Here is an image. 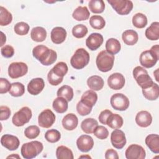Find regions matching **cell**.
Masks as SVG:
<instances>
[{
  "mask_svg": "<svg viewBox=\"0 0 159 159\" xmlns=\"http://www.w3.org/2000/svg\"><path fill=\"white\" fill-rule=\"evenodd\" d=\"M32 54L34 57L45 66L53 64L57 58V54L55 50L43 45L35 46L33 48Z\"/></svg>",
  "mask_w": 159,
  "mask_h": 159,
  "instance_id": "obj_1",
  "label": "cell"
},
{
  "mask_svg": "<svg viewBox=\"0 0 159 159\" xmlns=\"http://www.w3.org/2000/svg\"><path fill=\"white\" fill-rule=\"evenodd\" d=\"M159 59V46L155 45L148 50L141 53L139 57L140 65L147 68L153 67Z\"/></svg>",
  "mask_w": 159,
  "mask_h": 159,
  "instance_id": "obj_2",
  "label": "cell"
},
{
  "mask_svg": "<svg viewBox=\"0 0 159 159\" xmlns=\"http://www.w3.org/2000/svg\"><path fill=\"white\" fill-rule=\"evenodd\" d=\"M43 146L39 141H32L24 143L20 149L22 157L25 159H32L36 157L43 150Z\"/></svg>",
  "mask_w": 159,
  "mask_h": 159,
  "instance_id": "obj_3",
  "label": "cell"
},
{
  "mask_svg": "<svg viewBox=\"0 0 159 159\" xmlns=\"http://www.w3.org/2000/svg\"><path fill=\"white\" fill-rule=\"evenodd\" d=\"M89 53L83 48H78L70 60V64L73 68L81 70L84 68L89 62Z\"/></svg>",
  "mask_w": 159,
  "mask_h": 159,
  "instance_id": "obj_4",
  "label": "cell"
},
{
  "mask_svg": "<svg viewBox=\"0 0 159 159\" xmlns=\"http://www.w3.org/2000/svg\"><path fill=\"white\" fill-rule=\"evenodd\" d=\"M114 56L108 53L106 50L100 52L96 60V66L98 70L102 72L110 71L114 65Z\"/></svg>",
  "mask_w": 159,
  "mask_h": 159,
  "instance_id": "obj_5",
  "label": "cell"
},
{
  "mask_svg": "<svg viewBox=\"0 0 159 159\" xmlns=\"http://www.w3.org/2000/svg\"><path fill=\"white\" fill-rule=\"evenodd\" d=\"M132 73L134 79L142 89L147 88L152 85L154 83L148 74L147 71L142 66H137L134 68Z\"/></svg>",
  "mask_w": 159,
  "mask_h": 159,
  "instance_id": "obj_6",
  "label": "cell"
},
{
  "mask_svg": "<svg viewBox=\"0 0 159 159\" xmlns=\"http://www.w3.org/2000/svg\"><path fill=\"white\" fill-rule=\"evenodd\" d=\"M32 111L27 107H23L16 112L12 119L13 124L17 127H21L28 123L32 117Z\"/></svg>",
  "mask_w": 159,
  "mask_h": 159,
  "instance_id": "obj_7",
  "label": "cell"
},
{
  "mask_svg": "<svg viewBox=\"0 0 159 159\" xmlns=\"http://www.w3.org/2000/svg\"><path fill=\"white\" fill-rule=\"evenodd\" d=\"M116 12L121 16L129 14L133 9V2L129 0H108Z\"/></svg>",
  "mask_w": 159,
  "mask_h": 159,
  "instance_id": "obj_8",
  "label": "cell"
},
{
  "mask_svg": "<svg viewBox=\"0 0 159 159\" xmlns=\"http://www.w3.org/2000/svg\"><path fill=\"white\" fill-rule=\"evenodd\" d=\"M28 72V66L24 62H12L8 67V74L9 77L16 79L22 77Z\"/></svg>",
  "mask_w": 159,
  "mask_h": 159,
  "instance_id": "obj_9",
  "label": "cell"
},
{
  "mask_svg": "<svg viewBox=\"0 0 159 159\" xmlns=\"http://www.w3.org/2000/svg\"><path fill=\"white\" fill-rule=\"evenodd\" d=\"M111 106L117 111H125L129 107L130 102L128 98L122 93L113 94L110 99Z\"/></svg>",
  "mask_w": 159,
  "mask_h": 159,
  "instance_id": "obj_10",
  "label": "cell"
},
{
  "mask_svg": "<svg viewBox=\"0 0 159 159\" xmlns=\"http://www.w3.org/2000/svg\"><path fill=\"white\" fill-rule=\"evenodd\" d=\"M55 114L48 109L42 111L38 117L39 125L43 128H50L55 121Z\"/></svg>",
  "mask_w": 159,
  "mask_h": 159,
  "instance_id": "obj_11",
  "label": "cell"
},
{
  "mask_svg": "<svg viewBox=\"0 0 159 159\" xmlns=\"http://www.w3.org/2000/svg\"><path fill=\"white\" fill-rule=\"evenodd\" d=\"M127 159H144L146 153L144 148L139 145L132 144L129 145L125 152Z\"/></svg>",
  "mask_w": 159,
  "mask_h": 159,
  "instance_id": "obj_12",
  "label": "cell"
},
{
  "mask_svg": "<svg viewBox=\"0 0 159 159\" xmlns=\"http://www.w3.org/2000/svg\"><path fill=\"white\" fill-rule=\"evenodd\" d=\"M112 145L117 149H122L126 144V137L124 132L117 129L112 131L111 135Z\"/></svg>",
  "mask_w": 159,
  "mask_h": 159,
  "instance_id": "obj_13",
  "label": "cell"
},
{
  "mask_svg": "<svg viewBox=\"0 0 159 159\" xmlns=\"http://www.w3.org/2000/svg\"><path fill=\"white\" fill-rule=\"evenodd\" d=\"M107 84L112 89H121L125 84V78L120 73H112L108 77Z\"/></svg>",
  "mask_w": 159,
  "mask_h": 159,
  "instance_id": "obj_14",
  "label": "cell"
},
{
  "mask_svg": "<svg viewBox=\"0 0 159 159\" xmlns=\"http://www.w3.org/2000/svg\"><path fill=\"white\" fill-rule=\"evenodd\" d=\"M1 143L7 150L12 151L18 148L20 141L16 136L11 134H4L1 138Z\"/></svg>",
  "mask_w": 159,
  "mask_h": 159,
  "instance_id": "obj_15",
  "label": "cell"
},
{
  "mask_svg": "<svg viewBox=\"0 0 159 159\" xmlns=\"http://www.w3.org/2000/svg\"><path fill=\"white\" fill-rule=\"evenodd\" d=\"M76 145L81 152H88L93 148L94 140L93 138L88 135H82L78 138Z\"/></svg>",
  "mask_w": 159,
  "mask_h": 159,
  "instance_id": "obj_16",
  "label": "cell"
},
{
  "mask_svg": "<svg viewBox=\"0 0 159 159\" xmlns=\"http://www.w3.org/2000/svg\"><path fill=\"white\" fill-rule=\"evenodd\" d=\"M104 41L102 35L99 33H92L86 40L87 47L92 50H96L102 44Z\"/></svg>",
  "mask_w": 159,
  "mask_h": 159,
  "instance_id": "obj_17",
  "label": "cell"
},
{
  "mask_svg": "<svg viewBox=\"0 0 159 159\" xmlns=\"http://www.w3.org/2000/svg\"><path fill=\"white\" fill-rule=\"evenodd\" d=\"M45 87V83L42 78H35L32 79L27 85V91L31 95H37L40 94Z\"/></svg>",
  "mask_w": 159,
  "mask_h": 159,
  "instance_id": "obj_18",
  "label": "cell"
},
{
  "mask_svg": "<svg viewBox=\"0 0 159 159\" xmlns=\"http://www.w3.org/2000/svg\"><path fill=\"white\" fill-rule=\"evenodd\" d=\"M67 33L66 30L61 27H54L50 33L51 40L55 44H60L66 39Z\"/></svg>",
  "mask_w": 159,
  "mask_h": 159,
  "instance_id": "obj_19",
  "label": "cell"
},
{
  "mask_svg": "<svg viewBox=\"0 0 159 159\" xmlns=\"http://www.w3.org/2000/svg\"><path fill=\"white\" fill-rule=\"evenodd\" d=\"M135 122L136 124L141 127H147L152 124V116L149 112L141 111L137 114Z\"/></svg>",
  "mask_w": 159,
  "mask_h": 159,
  "instance_id": "obj_20",
  "label": "cell"
},
{
  "mask_svg": "<svg viewBox=\"0 0 159 159\" xmlns=\"http://www.w3.org/2000/svg\"><path fill=\"white\" fill-rule=\"evenodd\" d=\"M78 124L77 116L73 113H69L65 116L62 119V125L66 130H73L76 128Z\"/></svg>",
  "mask_w": 159,
  "mask_h": 159,
  "instance_id": "obj_21",
  "label": "cell"
},
{
  "mask_svg": "<svg viewBox=\"0 0 159 159\" xmlns=\"http://www.w3.org/2000/svg\"><path fill=\"white\" fill-rule=\"evenodd\" d=\"M145 142L147 146L153 153H159V136L158 134H149L146 137Z\"/></svg>",
  "mask_w": 159,
  "mask_h": 159,
  "instance_id": "obj_22",
  "label": "cell"
},
{
  "mask_svg": "<svg viewBox=\"0 0 159 159\" xmlns=\"http://www.w3.org/2000/svg\"><path fill=\"white\" fill-rule=\"evenodd\" d=\"M143 96L149 101H155L159 96V86L157 83H153L150 86L142 89Z\"/></svg>",
  "mask_w": 159,
  "mask_h": 159,
  "instance_id": "obj_23",
  "label": "cell"
},
{
  "mask_svg": "<svg viewBox=\"0 0 159 159\" xmlns=\"http://www.w3.org/2000/svg\"><path fill=\"white\" fill-rule=\"evenodd\" d=\"M98 100V95L93 90H88L85 91L81 96V101L88 107H93Z\"/></svg>",
  "mask_w": 159,
  "mask_h": 159,
  "instance_id": "obj_24",
  "label": "cell"
},
{
  "mask_svg": "<svg viewBox=\"0 0 159 159\" xmlns=\"http://www.w3.org/2000/svg\"><path fill=\"white\" fill-rule=\"evenodd\" d=\"M122 39L123 42L127 45H135L139 40L138 34L134 30H126L122 33Z\"/></svg>",
  "mask_w": 159,
  "mask_h": 159,
  "instance_id": "obj_25",
  "label": "cell"
},
{
  "mask_svg": "<svg viewBox=\"0 0 159 159\" xmlns=\"http://www.w3.org/2000/svg\"><path fill=\"white\" fill-rule=\"evenodd\" d=\"M87 84L88 87L93 91H99L104 86V82L103 79L98 75H93L88 78L87 80Z\"/></svg>",
  "mask_w": 159,
  "mask_h": 159,
  "instance_id": "obj_26",
  "label": "cell"
},
{
  "mask_svg": "<svg viewBox=\"0 0 159 159\" xmlns=\"http://www.w3.org/2000/svg\"><path fill=\"white\" fill-rule=\"evenodd\" d=\"M145 37L150 40H157L159 39V22H153L145 30Z\"/></svg>",
  "mask_w": 159,
  "mask_h": 159,
  "instance_id": "obj_27",
  "label": "cell"
},
{
  "mask_svg": "<svg viewBox=\"0 0 159 159\" xmlns=\"http://www.w3.org/2000/svg\"><path fill=\"white\" fill-rule=\"evenodd\" d=\"M89 16L90 12L87 7L81 6L76 7L72 14L73 19H75L77 21L86 20L89 19Z\"/></svg>",
  "mask_w": 159,
  "mask_h": 159,
  "instance_id": "obj_28",
  "label": "cell"
},
{
  "mask_svg": "<svg viewBox=\"0 0 159 159\" xmlns=\"http://www.w3.org/2000/svg\"><path fill=\"white\" fill-rule=\"evenodd\" d=\"M30 37L35 42H43L47 37V31L42 27H35L31 30Z\"/></svg>",
  "mask_w": 159,
  "mask_h": 159,
  "instance_id": "obj_29",
  "label": "cell"
},
{
  "mask_svg": "<svg viewBox=\"0 0 159 159\" xmlns=\"http://www.w3.org/2000/svg\"><path fill=\"white\" fill-rule=\"evenodd\" d=\"M124 121L122 117L117 114L112 113L106 121V125L113 129H120L123 125Z\"/></svg>",
  "mask_w": 159,
  "mask_h": 159,
  "instance_id": "obj_30",
  "label": "cell"
},
{
  "mask_svg": "<svg viewBox=\"0 0 159 159\" xmlns=\"http://www.w3.org/2000/svg\"><path fill=\"white\" fill-rule=\"evenodd\" d=\"M98 125V121L93 118H87L83 120L81 124L82 130L86 134H92Z\"/></svg>",
  "mask_w": 159,
  "mask_h": 159,
  "instance_id": "obj_31",
  "label": "cell"
},
{
  "mask_svg": "<svg viewBox=\"0 0 159 159\" xmlns=\"http://www.w3.org/2000/svg\"><path fill=\"white\" fill-rule=\"evenodd\" d=\"M121 45L119 41L114 38L109 39L106 43V51L112 55H116L120 50Z\"/></svg>",
  "mask_w": 159,
  "mask_h": 159,
  "instance_id": "obj_32",
  "label": "cell"
},
{
  "mask_svg": "<svg viewBox=\"0 0 159 159\" xmlns=\"http://www.w3.org/2000/svg\"><path fill=\"white\" fill-rule=\"evenodd\" d=\"M52 106L57 112L63 114L68 109V101L62 97H57L53 101Z\"/></svg>",
  "mask_w": 159,
  "mask_h": 159,
  "instance_id": "obj_33",
  "label": "cell"
},
{
  "mask_svg": "<svg viewBox=\"0 0 159 159\" xmlns=\"http://www.w3.org/2000/svg\"><path fill=\"white\" fill-rule=\"evenodd\" d=\"M58 97H62L67 101H71L73 98V89L68 85H63L60 87L57 93Z\"/></svg>",
  "mask_w": 159,
  "mask_h": 159,
  "instance_id": "obj_34",
  "label": "cell"
},
{
  "mask_svg": "<svg viewBox=\"0 0 159 159\" xmlns=\"http://www.w3.org/2000/svg\"><path fill=\"white\" fill-rule=\"evenodd\" d=\"M56 157L58 159H73V154L71 149L66 146L61 145L57 147Z\"/></svg>",
  "mask_w": 159,
  "mask_h": 159,
  "instance_id": "obj_35",
  "label": "cell"
},
{
  "mask_svg": "<svg viewBox=\"0 0 159 159\" xmlns=\"http://www.w3.org/2000/svg\"><path fill=\"white\" fill-rule=\"evenodd\" d=\"M88 6L89 10L95 14L102 13L105 9V4L102 0H91Z\"/></svg>",
  "mask_w": 159,
  "mask_h": 159,
  "instance_id": "obj_36",
  "label": "cell"
},
{
  "mask_svg": "<svg viewBox=\"0 0 159 159\" xmlns=\"http://www.w3.org/2000/svg\"><path fill=\"white\" fill-rule=\"evenodd\" d=\"M147 22L146 16L142 13H137L132 17V24L137 28H144L147 25Z\"/></svg>",
  "mask_w": 159,
  "mask_h": 159,
  "instance_id": "obj_37",
  "label": "cell"
},
{
  "mask_svg": "<svg viewBox=\"0 0 159 159\" xmlns=\"http://www.w3.org/2000/svg\"><path fill=\"white\" fill-rule=\"evenodd\" d=\"M12 20V14L3 6H0V25L6 26L11 23Z\"/></svg>",
  "mask_w": 159,
  "mask_h": 159,
  "instance_id": "obj_38",
  "label": "cell"
},
{
  "mask_svg": "<svg viewBox=\"0 0 159 159\" xmlns=\"http://www.w3.org/2000/svg\"><path fill=\"white\" fill-rule=\"evenodd\" d=\"M89 24L93 29L101 30L104 27L106 22L102 16L99 15H94L90 17Z\"/></svg>",
  "mask_w": 159,
  "mask_h": 159,
  "instance_id": "obj_39",
  "label": "cell"
},
{
  "mask_svg": "<svg viewBox=\"0 0 159 159\" xmlns=\"http://www.w3.org/2000/svg\"><path fill=\"white\" fill-rule=\"evenodd\" d=\"M25 93V87L23 84L19 82H15L11 84L9 94L14 97H19Z\"/></svg>",
  "mask_w": 159,
  "mask_h": 159,
  "instance_id": "obj_40",
  "label": "cell"
},
{
  "mask_svg": "<svg viewBox=\"0 0 159 159\" xmlns=\"http://www.w3.org/2000/svg\"><path fill=\"white\" fill-rule=\"evenodd\" d=\"M54 74L60 78H63V76L68 72V66L66 63L63 61H60L57 63L52 69Z\"/></svg>",
  "mask_w": 159,
  "mask_h": 159,
  "instance_id": "obj_41",
  "label": "cell"
},
{
  "mask_svg": "<svg viewBox=\"0 0 159 159\" xmlns=\"http://www.w3.org/2000/svg\"><path fill=\"white\" fill-rule=\"evenodd\" d=\"M61 138L60 132L56 129L48 130L45 134V139L50 143H55Z\"/></svg>",
  "mask_w": 159,
  "mask_h": 159,
  "instance_id": "obj_42",
  "label": "cell"
},
{
  "mask_svg": "<svg viewBox=\"0 0 159 159\" xmlns=\"http://www.w3.org/2000/svg\"><path fill=\"white\" fill-rule=\"evenodd\" d=\"M88 33V28L83 24H78L75 25L72 29L73 36L77 39L83 38Z\"/></svg>",
  "mask_w": 159,
  "mask_h": 159,
  "instance_id": "obj_43",
  "label": "cell"
},
{
  "mask_svg": "<svg viewBox=\"0 0 159 159\" xmlns=\"http://www.w3.org/2000/svg\"><path fill=\"white\" fill-rule=\"evenodd\" d=\"M29 25L25 22H17L14 27L15 33L19 35H27L29 31Z\"/></svg>",
  "mask_w": 159,
  "mask_h": 159,
  "instance_id": "obj_44",
  "label": "cell"
},
{
  "mask_svg": "<svg viewBox=\"0 0 159 159\" xmlns=\"http://www.w3.org/2000/svg\"><path fill=\"white\" fill-rule=\"evenodd\" d=\"M40 130L37 125H30L27 127L24 130L25 136L29 139H34L37 138L40 134Z\"/></svg>",
  "mask_w": 159,
  "mask_h": 159,
  "instance_id": "obj_45",
  "label": "cell"
},
{
  "mask_svg": "<svg viewBox=\"0 0 159 159\" xmlns=\"http://www.w3.org/2000/svg\"><path fill=\"white\" fill-rule=\"evenodd\" d=\"M94 135L101 140H104L107 138L109 135V131L103 125H98L94 130Z\"/></svg>",
  "mask_w": 159,
  "mask_h": 159,
  "instance_id": "obj_46",
  "label": "cell"
},
{
  "mask_svg": "<svg viewBox=\"0 0 159 159\" xmlns=\"http://www.w3.org/2000/svg\"><path fill=\"white\" fill-rule=\"evenodd\" d=\"M76 110L80 115L84 116L90 114L92 111V107L87 106L80 101L76 104Z\"/></svg>",
  "mask_w": 159,
  "mask_h": 159,
  "instance_id": "obj_47",
  "label": "cell"
},
{
  "mask_svg": "<svg viewBox=\"0 0 159 159\" xmlns=\"http://www.w3.org/2000/svg\"><path fill=\"white\" fill-rule=\"evenodd\" d=\"M47 79L48 83L52 85V86H57L59 84H60L63 80V78H60L57 76L55 74L53 73L52 70H50V71L48 73L47 75Z\"/></svg>",
  "mask_w": 159,
  "mask_h": 159,
  "instance_id": "obj_48",
  "label": "cell"
},
{
  "mask_svg": "<svg viewBox=\"0 0 159 159\" xmlns=\"http://www.w3.org/2000/svg\"><path fill=\"white\" fill-rule=\"evenodd\" d=\"M11 87V84L6 78H0V93L4 94L9 92Z\"/></svg>",
  "mask_w": 159,
  "mask_h": 159,
  "instance_id": "obj_49",
  "label": "cell"
},
{
  "mask_svg": "<svg viewBox=\"0 0 159 159\" xmlns=\"http://www.w3.org/2000/svg\"><path fill=\"white\" fill-rule=\"evenodd\" d=\"M1 55L5 58H11L14 54V49L10 45H6L1 47Z\"/></svg>",
  "mask_w": 159,
  "mask_h": 159,
  "instance_id": "obj_50",
  "label": "cell"
},
{
  "mask_svg": "<svg viewBox=\"0 0 159 159\" xmlns=\"http://www.w3.org/2000/svg\"><path fill=\"white\" fill-rule=\"evenodd\" d=\"M11 116V110L9 107L1 106L0 107V120H6L9 118Z\"/></svg>",
  "mask_w": 159,
  "mask_h": 159,
  "instance_id": "obj_51",
  "label": "cell"
},
{
  "mask_svg": "<svg viewBox=\"0 0 159 159\" xmlns=\"http://www.w3.org/2000/svg\"><path fill=\"white\" fill-rule=\"evenodd\" d=\"M112 113V112L111 111L108 110V109H106V110H104V111H101L99 117H98L99 122L102 124L106 125V121H107L109 116Z\"/></svg>",
  "mask_w": 159,
  "mask_h": 159,
  "instance_id": "obj_52",
  "label": "cell"
},
{
  "mask_svg": "<svg viewBox=\"0 0 159 159\" xmlns=\"http://www.w3.org/2000/svg\"><path fill=\"white\" fill-rule=\"evenodd\" d=\"M105 158L106 159H118L119 156L117 152L114 149L109 148L105 153Z\"/></svg>",
  "mask_w": 159,
  "mask_h": 159,
  "instance_id": "obj_53",
  "label": "cell"
},
{
  "mask_svg": "<svg viewBox=\"0 0 159 159\" xmlns=\"http://www.w3.org/2000/svg\"><path fill=\"white\" fill-rule=\"evenodd\" d=\"M1 43L0 45L1 47H2V45H4V43L6 42V35L4 34V33L2 32H1Z\"/></svg>",
  "mask_w": 159,
  "mask_h": 159,
  "instance_id": "obj_54",
  "label": "cell"
},
{
  "mask_svg": "<svg viewBox=\"0 0 159 159\" xmlns=\"http://www.w3.org/2000/svg\"><path fill=\"white\" fill-rule=\"evenodd\" d=\"M18 158V159H20V156H19L18 154H17V153H16V154L13 153L12 155H9V156L7 157V158Z\"/></svg>",
  "mask_w": 159,
  "mask_h": 159,
  "instance_id": "obj_55",
  "label": "cell"
},
{
  "mask_svg": "<svg viewBox=\"0 0 159 159\" xmlns=\"http://www.w3.org/2000/svg\"><path fill=\"white\" fill-rule=\"evenodd\" d=\"M158 68L156 69V70L153 72V75L155 76V80L157 81H158Z\"/></svg>",
  "mask_w": 159,
  "mask_h": 159,
  "instance_id": "obj_56",
  "label": "cell"
},
{
  "mask_svg": "<svg viewBox=\"0 0 159 159\" xmlns=\"http://www.w3.org/2000/svg\"><path fill=\"white\" fill-rule=\"evenodd\" d=\"M91 158V157H90V156H89V155H85V156H84V155H83V156H81V157H79V158Z\"/></svg>",
  "mask_w": 159,
  "mask_h": 159,
  "instance_id": "obj_57",
  "label": "cell"
}]
</instances>
